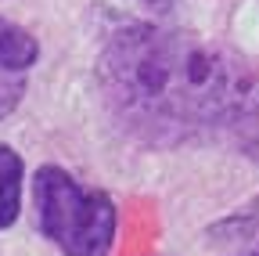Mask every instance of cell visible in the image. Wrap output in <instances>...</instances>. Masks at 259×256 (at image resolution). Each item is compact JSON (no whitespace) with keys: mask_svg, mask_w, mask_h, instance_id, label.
I'll return each instance as SVG.
<instances>
[{"mask_svg":"<svg viewBox=\"0 0 259 256\" xmlns=\"http://www.w3.org/2000/svg\"><path fill=\"white\" fill-rule=\"evenodd\" d=\"M97 90L115 126L141 144L259 148V69L187 29H115L97 54Z\"/></svg>","mask_w":259,"mask_h":256,"instance_id":"obj_1","label":"cell"},{"mask_svg":"<svg viewBox=\"0 0 259 256\" xmlns=\"http://www.w3.org/2000/svg\"><path fill=\"white\" fill-rule=\"evenodd\" d=\"M32 202L40 231L65 256H108L119 209L105 191L83 188L61 166H40L32 177Z\"/></svg>","mask_w":259,"mask_h":256,"instance_id":"obj_2","label":"cell"},{"mask_svg":"<svg viewBox=\"0 0 259 256\" xmlns=\"http://www.w3.org/2000/svg\"><path fill=\"white\" fill-rule=\"evenodd\" d=\"M40 58L36 36L0 18V119L11 116L25 94V76Z\"/></svg>","mask_w":259,"mask_h":256,"instance_id":"obj_3","label":"cell"},{"mask_svg":"<svg viewBox=\"0 0 259 256\" xmlns=\"http://www.w3.org/2000/svg\"><path fill=\"white\" fill-rule=\"evenodd\" d=\"M205 238L212 245L234 249L238 256H259V199H252L248 206H241L231 216L216 220L205 231Z\"/></svg>","mask_w":259,"mask_h":256,"instance_id":"obj_4","label":"cell"},{"mask_svg":"<svg viewBox=\"0 0 259 256\" xmlns=\"http://www.w3.org/2000/svg\"><path fill=\"white\" fill-rule=\"evenodd\" d=\"M22 213V159L11 144H0V228H11Z\"/></svg>","mask_w":259,"mask_h":256,"instance_id":"obj_5","label":"cell"},{"mask_svg":"<svg viewBox=\"0 0 259 256\" xmlns=\"http://www.w3.org/2000/svg\"><path fill=\"white\" fill-rule=\"evenodd\" d=\"M141 4H148V8H155V11H173L180 0H141Z\"/></svg>","mask_w":259,"mask_h":256,"instance_id":"obj_6","label":"cell"}]
</instances>
